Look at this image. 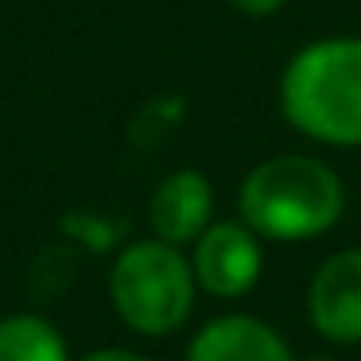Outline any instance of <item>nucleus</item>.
<instances>
[{"instance_id": "obj_8", "label": "nucleus", "mask_w": 361, "mask_h": 361, "mask_svg": "<svg viewBox=\"0 0 361 361\" xmlns=\"http://www.w3.org/2000/svg\"><path fill=\"white\" fill-rule=\"evenodd\" d=\"M0 361H71V353L47 319L12 314L0 322Z\"/></svg>"}, {"instance_id": "obj_5", "label": "nucleus", "mask_w": 361, "mask_h": 361, "mask_svg": "<svg viewBox=\"0 0 361 361\" xmlns=\"http://www.w3.org/2000/svg\"><path fill=\"white\" fill-rule=\"evenodd\" d=\"M307 314L326 342H361V249H342L322 260L307 291Z\"/></svg>"}, {"instance_id": "obj_10", "label": "nucleus", "mask_w": 361, "mask_h": 361, "mask_svg": "<svg viewBox=\"0 0 361 361\" xmlns=\"http://www.w3.org/2000/svg\"><path fill=\"white\" fill-rule=\"evenodd\" d=\"M82 361H152V357L133 353V350H97V353H90V357H82Z\"/></svg>"}, {"instance_id": "obj_3", "label": "nucleus", "mask_w": 361, "mask_h": 361, "mask_svg": "<svg viewBox=\"0 0 361 361\" xmlns=\"http://www.w3.org/2000/svg\"><path fill=\"white\" fill-rule=\"evenodd\" d=\"M195 288L190 260L179 252V245L159 237L128 245L109 272V295L121 322L148 338L175 334L190 319Z\"/></svg>"}, {"instance_id": "obj_7", "label": "nucleus", "mask_w": 361, "mask_h": 361, "mask_svg": "<svg viewBox=\"0 0 361 361\" xmlns=\"http://www.w3.org/2000/svg\"><path fill=\"white\" fill-rule=\"evenodd\" d=\"M187 361H295V353L268 322L252 314H221L195 334Z\"/></svg>"}, {"instance_id": "obj_9", "label": "nucleus", "mask_w": 361, "mask_h": 361, "mask_svg": "<svg viewBox=\"0 0 361 361\" xmlns=\"http://www.w3.org/2000/svg\"><path fill=\"white\" fill-rule=\"evenodd\" d=\"M237 12H245V16H272V12H280L288 0H229Z\"/></svg>"}, {"instance_id": "obj_2", "label": "nucleus", "mask_w": 361, "mask_h": 361, "mask_svg": "<svg viewBox=\"0 0 361 361\" xmlns=\"http://www.w3.org/2000/svg\"><path fill=\"white\" fill-rule=\"evenodd\" d=\"M283 117L303 136L338 148L361 144V39H322L288 63Z\"/></svg>"}, {"instance_id": "obj_11", "label": "nucleus", "mask_w": 361, "mask_h": 361, "mask_svg": "<svg viewBox=\"0 0 361 361\" xmlns=\"http://www.w3.org/2000/svg\"><path fill=\"white\" fill-rule=\"evenodd\" d=\"M303 361H334V357H319V353H314V357H303Z\"/></svg>"}, {"instance_id": "obj_4", "label": "nucleus", "mask_w": 361, "mask_h": 361, "mask_svg": "<svg viewBox=\"0 0 361 361\" xmlns=\"http://www.w3.org/2000/svg\"><path fill=\"white\" fill-rule=\"evenodd\" d=\"M260 237L245 221H210L195 241L190 272L202 291L214 299H237L260 280Z\"/></svg>"}, {"instance_id": "obj_1", "label": "nucleus", "mask_w": 361, "mask_h": 361, "mask_svg": "<svg viewBox=\"0 0 361 361\" xmlns=\"http://www.w3.org/2000/svg\"><path fill=\"white\" fill-rule=\"evenodd\" d=\"M241 221L268 241H311L345 210V187L322 159L276 156L257 164L241 183Z\"/></svg>"}, {"instance_id": "obj_6", "label": "nucleus", "mask_w": 361, "mask_h": 361, "mask_svg": "<svg viewBox=\"0 0 361 361\" xmlns=\"http://www.w3.org/2000/svg\"><path fill=\"white\" fill-rule=\"evenodd\" d=\"M214 214V190L210 179L202 171H171L164 183L156 187L148 202V221L152 233L167 245H187L198 241L202 229L210 226Z\"/></svg>"}]
</instances>
